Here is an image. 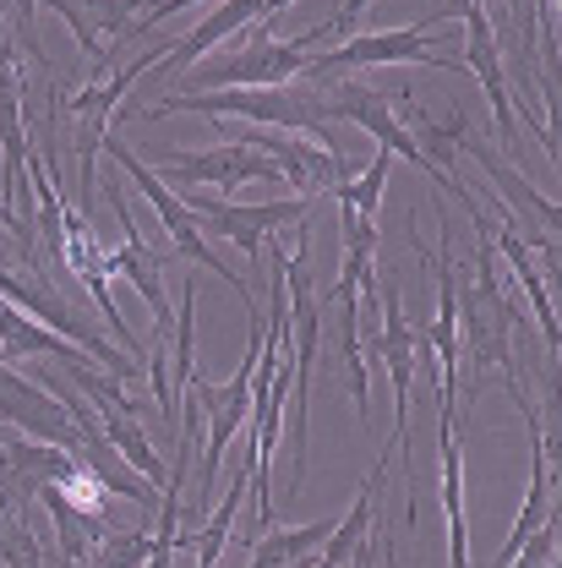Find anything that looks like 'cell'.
<instances>
[{
	"mask_svg": "<svg viewBox=\"0 0 562 568\" xmlns=\"http://www.w3.org/2000/svg\"><path fill=\"white\" fill-rule=\"evenodd\" d=\"M328 115H334V121H350V126H360V132H371V138L382 142V153L410 159V164L421 170V175L437 186V192H442V197H459V209L470 213V224H481V219H487V213H481V203L464 192V181H459L453 170H437V164L426 159L421 142H416V132L399 121V110H388V99H382V93L355 88V82H345V88H328Z\"/></svg>",
	"mask_w": 562,
	"mask_h": 568,
	"instance_id": "obj_3",
	"label": "cell"
},
{
	"mask_svg": "<svg viewBox=\"0 0 562 568\" xmlns=\"http://www.w3.org/2000/svg\"><path fill=\"white\" fill-rule=\"evenodd\" d=\"M0 230H11V241H17V213H11V203L0 197Z\"/></svg>",
	"mask_w": 562,
	"mask_h": 568,
	"instance_id": "obj_27",
	"label": "cell"
},
{
	"mask_svg": "<svg viewBox=\"0 0 562 568\" xmlns=\"http://www.w3.org/2000/svg\"><path fill=\"white\" fill-rule=\"evenodd\" d=\"M104 148H110V159H115V164H121V170L132 175V186H137L142 197H147V209L159 213V224H164V235L175 241V252H181L186 263H197V268H213L218 280H224L229 290H235V295H241V306H246V317H252V328H257V323H263V312L252 306V295H246V280H241V274H235V268H229V263H224V257L213 252L208 241H203V230H197L192 209L181 203V192H170V186H164V181H159V175H153V170H147V164H142V159H137V153H132V148H126L121 138H104Z\"/></svg>",
	"mask_w": 562,
	"mask_h": 568,
	"instance_id": "obj_4",
	"label": "cell"
},
{
	"mask_svg": "<svg viewBox=\"0 0 562 568\" xmlns=\"http://www.w3.org/2000/svg\"><path fill=\"white\" fill-rule=\"evenodd\" d=\"M339 355H345V383L355 394L360 422H371V394H366V355H360V295H339Z\"/></svg>",
	"mask_w": 562,
	"mask_h": 568,
	"instance_id": "obj_22",
	"label": "cell"
},
{
	"mask_svg": "<svg viewBox=\"0 0 562 568\" xmlns=\"http://www.w3.org/2000/svg\"><path fill=\"white\" fill-rule=\"evenodd\" d=\"M192 219H208V230L218 241H235L241 252H263V241L284 230V224H295V219H306V197H279V203H218V197H181Z\"/></svg>",
	"mask_w": 562,
	"mask_h": 568,
	"instance_id": "obj_11",
	"label": "cell"
},
{
	"mask_svg": "<svg viewBox=\"0 0 562 568\" xmlns=\"http://www.w3.org/2000/svg\"><path fill=\"white\" fill-rule=\"evenodd\" d=\"M431 351H437V388H442V416L453 410V388H459V274H453V252H437V323H431Z\"/></svg>",
	"mask_w": 562,
	"mask_h": 568,
	"instance_id": "obj_15",
	"label": "cell"
},
{
	"mask_svg": "<svg viewBox=\"0 0 562 568\" xmlns=\"http://www.w3.org/2000/svg\"><path fill=\"white\" fill-rule=\"evenodd\" d=\"M442 514H448V568H470V519H464V448L453 443V416H442Z\"/></svg>",
	"mask_w": 562,
	"mask_h": 568,
	"instance_id": "obj_18",
	"label": "cell"
},
{
	"mask_svg": "<svg viewBox=\"0 0 562 568\" xmlns=\"http://www.w3.org/2000/svg\"><path fill=\"white\" fill-rule=\"evenodd\" d=\"M147 159L164 170V175H175V181H186V186H224V192H241L246 181H279V164L274 159H263V148H252V142H224V148H213V153H186V148H147Z\"/></svg>",
	"mask_w": 562,
	"mask_h": 568,
	"instance_id": "obj_10",
	"label": "cell"
},
{
	"mask_svg": "<svg viewBox=\"0 0 562 568\" xmlns=\"http://www.w3.org/2000/svg\"><path fill=\"white\" fill-rule=\"evenodd\" d=\"M147 552H153V530H110L88 558L76 568H137V564H147Z\"/></svg>",
	"mask_w": 562,
	"mask_h": 568,
	"instance_id": "obj_24",
	"label": "cell"
},
{
	"mask_svg": "<svg viewBox=\"0 0 562 568\" xmlns=\"http://www.w3.org/2000/svg\"><path fill=\"white\" fill-rule=\"evenodd\" d=\"M99 426H104L110 448H115V454H121V459H126V465L137 470L142 481H153V487L164 481V459L153 454V443H147V432H142L137 416H104Z\"/></svg>",
	"mask_w": 562,
	"mask_h": 568,
	"instance_id": "obj_23",
	"label": "cell"
},
{
	"mask_svg": "<svg viewBox=\"0 0 562 568\" xmlns=\"http://www.w3.org/2000/svg\"><path fill=\"white\" fill-rule=\"evenodd\" d=\"M377 481H382V465L371 470V481H360L350 514L334 519V530H328V552H323V564L317 568H345V564L371 568V508H377Z\"/></svg>",
	"mask_w": 562,
	"mask_h": 568,
	"instance_id": "obj_17",
	"label": "cell"
},
{
	"mask_svg": "<svg viewBox=\"0 0 562 568\" xmlns=\"http://www.w3.org/2000/svg\"><path fill=\"white\" fill-rule=\"evenodd\" d=\"M252 148H263V153H274V164H279V181H289V192L295 197H317V192H334L339 181H345V159H339V148H323V142H300V138H284V132H252Z\"/></svg>",
	"mask_w": 562,
	"mask_h": 568,
	"instance_id": "obj_12",
	"label": "cell"
},
{
	"mask_svg": "<svg viewBox=\"0 0 562 568\" xmlns=\"http://www.w3.org/2000/svg\"><path fill=\"white\" fill-rule=\"evenodd\" d=\"M284 6H295V0H268V6H263V22H268V17H279Z\"/></svg>",
	"mask_w": 562,
	"mask_h": 568,
	"instance_id": "obj_28",
	"label": "cell"
},
{
	"mask_svg": "<svg viewBox=\"0 0 562 568\" xmlns=\"http://www.w3.org/2000/svg\"><path fill=\"white\" fill-rule=\"evenodd\" d=\"M257 355H263V323L252 328V351L241 361V372L229 377V383H208L203 372L181 388V394H192L197 405H203V422H208V459H203V503L213 497V481H218V465H224V454H229V443L241 437V426L252 416V366H257Z\"/></svg>",
	"mask_w": 562,
	"mask_h": 568,
	"instance_id": "obj_6",
	"label": "cell"
},
{
	"mask_svg": "<svg viewBox=\"0 0 562 568\" xmlns=\"http://www.w3.org/2000/svg\"><path fill=\"white\" fill-rule=\"evenodd\" d=\"M492 252L508 257V268H513V280L519 290L530 295V306H535V317H541V334H546V351H558L562 334H558V306H552V295H546V284L535 274V263H530V252L519 246V235L508 230V213H502V224H492Z\"/></svg>",
	"mask_w": 562,
	"mask_h": 568,
	"instance_id": "obj_19",
	"label": "cell"
},
{
	"mask_svg": "<svg viewBox=\"0 0 562 568\" xmlns=\"http://www.w3.org/2000/svg\"><path fill=\"white\" fill-rule=\"evenodd\" d=\"M464 11V67L481 77L487 99H492V115H497V132H502V159L513 153V93H508V77H502V50H497V33H492V17L481 0H459Z\"/></svg>",
	"mask_w": 562,
	"mask_h": 568,
	"instance_id": "obj_13",
	"label": "cell"
},
{
	"mask_svg": "<svg viewBox=\"0 0 562 568\" xmlns=\"http://www.w3.org/2000/svg\"><path fill=\"white\" fill-rule=\"evenodd\" d=\"M437 28H442V17L410 22V28H388V33H355L339 50L317 55V61L306 67V77H311V82H334V77L360 71V67H442V71H453L459 61H448V55L437 50Z\"/></svg>",
	"mask_w": 562,
	"mask_h": 568,
	"instance_id": "obj_5",
	"label": "cell"
},
{
	"mask_svg": "<svg viewBox=\"0 0 562 568\" xmlns=\"http://www.w3.org/2000/svg\"><path fill=\"white\" fill-rule=\"evenodd\" d=\"M0 422L22 426V437H33V443H55V448L88 459V443H82V432L71 422L67 399L50 394V388H39V383H28V377L11 372L6 361H0Z\"/></svg>",
	"mask_w": 562,
	"mask_h": 568,
	"instance_id": "obj_9",
	"label": "cell"
},
{
	"mask_svg": "<svg viewBox=\"0 0 562 568\" xmlns=\"http://www.w3.org/2000/svg\"><path fill=\"white\" fill-rule=\"evenodd\" d=\"M252 487V459H241V470L229 476V493L213 503V514L197 525V536H175V547H197V568H213L218 564V552L229 547V530H235V514H241V497Z\"/></svg>",
	"mask_w": 562,
	"mask_h": 568,
	"instance_id": "obj_20",
	"label": "cell"
},
{
	"mask_svg": "<svg viewBox=\"0 0 562 568\" xmlns=\"http://www.w3.org/2000/svg\"><path fill=\"white\" fill-rule=\"evenodd\" d=\"M175 110H208V115H241L252 126H268V132H311V138L328 142V82H274V88H213V93H170L159 104L137 110L142 121H164ZM334 148V142H328Z\"/></svg>",
	"mask_w": 562,
	"mask_h": 568,
	"instance_id": "obj_1",
	"label": "cell"
},
{
	"mask_svg": "<svg viewBox=\"0 0 562 568\" xmlns=\"http://www.w3.org/2000/svg\"><path fill=\"white\" fill-rule=\"evenodd\" d=\"M334 530V519H317V525H289V530H274V536H257L252 547V568H300V558L311 547H323Z\"/></svg>",
	"mask_w": 562,
	"mask_h": 568,
	"instance_id": "obj_21",
	"label": "cell"
},
{
	"mask_svg": "<svg viewBox=\"0 0 562 568\" xmlns=\"http://www.w3.org/2000/svg\"><path fill=\"white\" fill-rule=\"evenodd\" d=\"M431 132H437L442 142H464V153H470V159H476V164H481V170L492 175V186H497V192H502V197H508V203H513L519 213H535V219H541V230H552V235H558V224H562L558 203H552V197H541V192H535V186H530V181H524V175H519V170L508 164V159H497V153L487 148V142H476V138H470L464 115H453L448 126H431Z\"/></svg>",
	"mask_w": 562,
	"mask_h": 568,
	"instance_id": "obj_14",
	"label": "cell"
},
{
	"mask_svg": "<svg viewBox=\"0 0 562 568\" xmlns=\"http://www.w3.org/2000/svg\"><path fill=\"white\" fill-rule=\"evenodd\" d=\"M121 6H126V17H137L142 6H153V0H121Z\"/></svg>",
	"mask_w": 562,
	"mask_h": 568,
	"instance_id": "obj_29",
	"label": "cell"
},
{
	"mask_svg": "<svg viewBox=\"0 0 562 568\" xmlns=\"http://www.w3.org/2000/svg\"><path fill=\"white\" fill-rule=\"evenodd\" d=\"M284 301H289V454H295V476H289V497L306 481V405H311V366L323 351V295L311 280V246L306 235H295V252L284 263Z\"/></svg>",
	"mask_w": 562,
	"mask_h": 568,
	"instance_id": "obj_2",
	"label": "cell"
},
{
	"mask_svg": "<svg viewBox=\"0 0 562 568\" xmlns=\"http://www.w3.org/2000/svg\"><path fill=\"white\" fill-rule=\"evenodd\" d=\"M377 306H382V328L366 334L371 355L388 366L394 383V448H410V383H416V328L405 317V295L394 280H377Z\"/></svg>",
	"mask_w": 562,
	"mask_h": 568,
	"instance_id": "obj_8",
	"label": "cell"
},
{
	"mask_svg": "<svg viewBox=\"0 0 562 568\" xmlns=\"http://www.w3.org/2000/svg\"><path fill=\"white\" fill-rule=\"evenodd\" d=\"M502 568H558V508L546 514V525H541Z\"/></svg>",
	"mask_w": 562,
	"mask_h": 568,
	"instance_id": "obj_25",
	"label": "cell"
},
{
	"mask_svg": "<svg viewBox=\"0 0 562 568\" xmlns=\"http://www.w3.org/2000/svg\"><path fill=\"white\" fill-rule=\"evenodd\" d=\"M186 6H197V0H153V6H142L137 11L142 22H132V33H147L153 22H164V17H175V11H186Z\"/></svg>",
	"mask_w": 562,
	"mask_h": 568,
	"instance_id": "obj_26",
	"label": "cell"
},
{
	"mask_svg": "<svg viewBox=\"0 0 562 568\" xmlns=\"http://www.w3.org/2000/svg\"><path fill=\"white\" fill-rule=\"evenodd\" d=\"M39 503L50 508V519H55V530H61V547H67V564H82L115 525L104 519V508H88V503H76L67 493V481H44L39 487Z\"/></svg>",
	"mask_w": 562,
	"mask_h": 568,
	"instance_id": "obj_16",
	"label": "cell"
},
{
	"mask_svg": "<svg viewBox=\"0 0 562 568\" xmlns=\"http://www.w3.org/2000/svg\"><path fill=\"white\" fill-rule=\"evenodd\" d=\"M252 44L213 61V67H186L181 71V93H213V88H274V82H295L306 77V50L268 39V22H252Z\"/></svg>",
	"mask_w": 562,
	"mask_h": 568,
	"instance_id": "obj_7",
	"label": "cell"
}]
</instances>
